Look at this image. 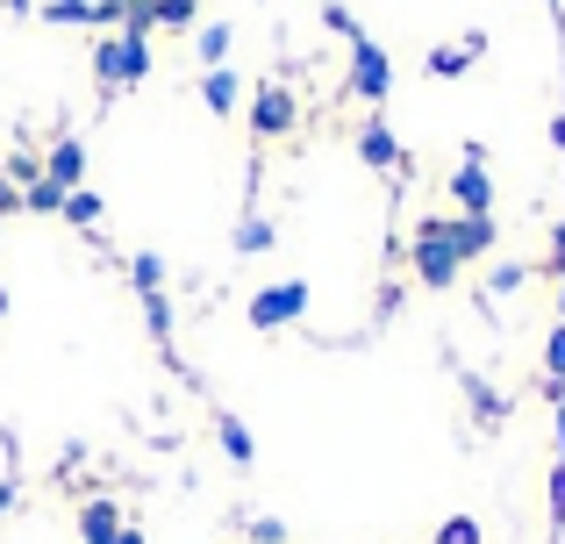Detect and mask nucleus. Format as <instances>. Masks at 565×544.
<instances>
[{
    "label": "nucleus",
    "instance_id": "obj_33",
    "mask_svg": "<svg viewBox=\"0 0 565 544\" xmlns=\"http://www.w3.org/2000/svg\"><path fill=\"white\" fill-rule=\"evenodd\" d=\"M552 143H558V158H565V108L552 115Z\"/></svg>",
    "mask_w": 565,
    "mask_h": 544
},
{
    "label": "nucleus",
    "instance_id": "obj_14",
    "mask_svg": "<svg viewBox=\"0 0 565 544\" xmlns=\"http://www.w3.org/2000/svg\"><path fill=\"white\" fill-rule=\"evenodd\" d=\"M230 43H236V29H230V22H207L201 36H193V57L215 72V65H230Z\"/></svg>",
    "mask_w": 565,
    "mask_h": 544
},
{
    "label": "nucleus",
    "instance_id": "obj_19",
    "mask_svg": "<svg viewBox=\"0 0 565 544\" xmlns=\"http://www.w3.org/2000/svg\"><path fill=\"white\" fill-rule=\"evenodd\" d=\"M129 287H137V294H166V258L137 252V258H129Z\"/></svg>",
    "mask_w": 565,
    "mask_h": 544
},
{
    "label": "nucleus",
    "instance_id": "obj_31",
    "mask_svg": "<svg viewBox=\"0 0 565 544\" xmlns=\"http://www.w3.org/2000/svg\"><path fill=\"white\" fill-rule=\"evenodd\" d=\"M523 279H530L523 266H494V294H515V287H523Z\"/></svg>",
    "mask_w": 565,
    "mask_h": 544
},
{
    "label": "nucleus",
    "instance_id": "obj_1",
    "mask_svg": "<svg viewBox=\"0 0 565 544\" xmlns=\"http://www.w3.org/2000/svg\"><path fill=\"white\" fill-rule=\"evenodd\" d=\"M143 72H151V36L122 29V36H100V43H94V79H100V94H115V86H137Z\"/></svg>",
    "mask_w": 565,
    "mask_h": 544
},
{
    "label": "nucleus",
    "instance_id": "obj_25",
    "mask_svg": "<svg viewBox=\"0 0 565 544\" xmlns=\"http://www.w3.org/2000/svg\"><path fill=\"white\" fill-rule=\"evenodd\" d=\"M437 544H480V523H472V516H451V523H437Z\"/></svg>",
    "mask_w": 565,
    "mask_h": 544
},
{
    "label": "nucleus",
    "instance_id": "obj_12",
    "mask_svg": "<svg viewBox=\"0 0 565 544\" xmlns=\"http://www.w3.org/2000/svg\"><path fill=\"white\" fill-rule=\"evenodd\" d=\"M201 100H207V115H222V122H230V115H236V100H244V86H236V72H230V65L201 72Z\"/></svg>",
    "mask_w": 565,
    "mask_h": 544
},
{
    "label": "nucleus",
    "instance_id": "obj_5",
    "mask_svg": "<svg viewBox=\"0 0 565 544\" xmlns=\"http://www.w3.org/2000/svg\"><path fill=\"white\" fill-rule=\"evenodd\" d=\"M344 86H351L359 100H373V108H380V100L394 94V57H386L373 36H359V43H351V79H344Z\"/></svg>",
    "mask_w": 565,
    "mask_h": 544
},
{
    "label": "nucleus",
    "instance_id": "obj_2",
    "mask_svg": "<svg viewBox=\"0 0 565 544\" xmlns=\"http://www.w3.org/2000/svg\"><path fill=\"white\" fill-rule=\"evenodd\" d=\"M408 258H415V279H423V287H451V279H458L451 215H423V223H415V244H408Z\"/></svg>",
    "mask_w": 565,
    "mask_h": 544
},
{
    "label": "nucleus",
    "instance_id": "obj_24",
    "mask_svg": "<svg viewBox=\"0 0 565 544\" xmlns=\"http://www.w3.org/2000/svg\"><path fill=\"white\" fill-rule=\"evenodd\" d=\"M143 322H151V337H158V344L172 337V301H166V294H143Z\"/></svg>",
    "mask_w": 565,
    "mask_h": 544
},
{
    "label": "nucleus",
    "instance_id": "obj_7",
    "mask_svg": "<svg viewBox=\"0 0 565 544\" xmlns=\"http://www.w3.org/2000/svg\"><path fill=\"white\" fill-rule=\"evenodd\" d=\"M359 158H365L373 172H386V180H401V172H408V151L394 143V129H386L380 115H373V122L359 129Z\"/></svg>",
    "mask_w": 565,
    "mask_h": 544
},
{
    "label": "nucleus",
    "instance_id": "obj_6",
    "mask_svg": "<svg viewBox=\"0 0 565 544\" xmlns=\"http://www.w3.org/2000/svg\"><path fill=\"white\" fill-rule=\"evenodd\" d=\"M451 201H458V215H494V180H487L480 143H466V166L451 172Z\"/></svg>",
    "mask_w": 565,
    "mask_h": 544
},
{
    "label": "nucleus",
    "instance_id": "obj_9",
    "mask_svg": "<svg viewBox=\"0 0 565 544\" xmlns=\"http://www.w3.org/2000/svg\"><path fill=\"white\" fill-rule=\"evenodd\" d=\"M43 180H51V186H65V194H72V186L86 180V143H79V137H57L51 151H43Z\"/></svg>",
    "mask_w": 565,
    "mask_h": 544
},
{
    "label": "nucleus",
    "instance_id": "obj_30",
    "mask_svg": "<svg viewBox=\"0 0 565 544\" xmlns=\"http://www.w3.org/2000/svg\"><path fill=\"white\" fill-rule=\"evenodd\" d=\"M122 8H129V0H94V29H115V22H122Z\"/></svg>",
    "mask_w": 565,
    "mask_h": 544
},
{
    "label": "nucleus",
    "instance_id": "obj_8",
    "mask_svg": "<svg viewBox=\"0 0 565 544\" xmlns=\"http://www.w3.org/2000/svg\"><path fill=\"white\" fill-rule=\"evenodd\" d=\"M494 237H501L494 215H451V252H458V266H466V258H487V252H494Z\"/></svg>",
    "mask_w": 565,
    "mask_h": 544
},
{
    "label": "nucleus",
    "instance_id": "obj_38",
    "mask_svg": "<svg viewBox=\"0 0 565 544\" xmlns=\"http://www.w3.org/2000/svg\"><path fill=\"white\" fill-rule=\"evenodd\" d=\"M8 8H14V14H29V0H8Z\"/></svg>",
    "mask_w": 565,
    "mask_h": 544
},
{
    "label": "nucleus",
    "instance_id": "obj_11",
    "mask_svg": "<svg viewBox=\"0 0 565 544\" xmlns=\"http://www.w3.org/2000/svg\"><path fill=\"white\" fill-rule=\"evenodd\" d=\"M115 537H122V502H108V494L79 502V544H115Z\"/></svg>",
    "mask_w": 565,
    "mask_h": 544
},
{
    "label": "nucleus",
    "instance_id": "obj_29",
    "mask_svg": "<svg viewBox=\"0 0 565 544\" xmlns=\"http://www.w3.org/2000/svg\"><path fill=\"white\" fill-rule=\"evenodd\" d=\"M565 531V466H552V537Z\"/></svg>",
    "mask_w": 565,
    "mask_h": 544
},
{
    "label": "nucleus",
    "instance_id": "obj_16",
    "mask_svg": "<svg viewBox=\"0 0 565 544\" xmlns=\"http://www.w3.org/2000/svg\"><path fill=\"white\" fill-rule=\"evenodd\" d=\"M466 402H472V416H480V423H487V430H494V423H501V416H509V402H501V394H494V387H487V380H480V373H466Z\"/></svg>",
    "mask_w": 565,
    "mask_h": 544
},
{
    "label": "nucleus",
    "instance_id": "obj_34",
    "mask_svg": "<svg viewBox=\"0 0 565 544\" xmlns=\"http://www.w3.org/2000/svg\"><path fill=\"white\" fill-rule=\"evenodd\" d=\"M552 416H558V466H565V402H552Z\"/></svg>",
    "mask_w": 565,
    "mask_h": 544
},
{
    "label": "nucleus",
    "instance_id": "obj_4",
    "mask_svg": "<svg viewBox=\"0 0 565 544\" xmlns=\"http://www.w3.org/2000/svg\"><path fill=\"white\" fill-rule=\"evenodd\" d=\"M294 115H301L294 86L287 79H258V94H250V137H258V143L294 137Z\"/></svg>",
    "mask_w": 565,
    "mask_h": 544
},
{
    "label": "nucleus",
    "instance_id": "obj_36",
    "mask_svg": "<svg viewBox=\"0 0 565 544\" xmlns=\"http://www.w3.org/2000/svg\"><path fill=\"white\" fill-rule=\"evenodd\" d=\"M115 544H143V531H137V523H122V537H115Z\"/></svg>",
    "mask_w": 565,
    "mask_h": 544
},
{
    "label": "nucleus",
    "instance_id": "obj_32",
    "mask_svg": "<svg viewBox=\"0 0 565 544\" xmlns=\"http://www.w3.org/2000/svg\"><path fill=\"white\" fill-rule=\"evenodd\" d=\"M14 209H22V194H14V186H8V172H0V223H8Z\"/></svg>",
    "mask_w": 565,
    "mask_h": 544
},
{
    "label": "nucleus",
    "instance_id": "obj_17",
    "mask_svg": "<svg viewBox=\"0 0 565 544\" xmlns=\"http://www.w3.org/2000/svg\"><path fill=\"white\" fill-rule=\"evenodd\" d=\"M544 394H552V402H565V316H558L552 344H544Z\"/></svg>",
    "mask_w": 565,
    "mask_h": 544
},
{
    "label": "nucleus",
    "instance_id": "obj_3",
    "mask_svg": "<svg viewBox=\"0 0 565 544\" xmlns=\"http://www.w3.org/2000/svg\"><path fill=\"white\" fill-rule=\"evenodd\" d=\"M244 316H250V330H258V337H273V330H287V322H301V316H308V279H273V287H258Z\"/></svg>",
    "mask_w": 565,
    "mask_h": 544
},
{
    "label": "nucleus",
    "instance_id": "obj_28",
    "mask_svg": "<svg viewBox=\"0 0 565 544\" xmlns=\"http://www.w3.org/2000/svg\"><path fill=\"white\" fill-rule=\"evenodd\" d=\"M552 279H558V308H565V223H552Z\"/></svg>",
    "mask_w": 565,
    "mask_h": 544
},
{
    "label": "nucleus",
    "instance_id": "obj_26",
    "mask_svg": "<svg viewBox=\"0 0 565 544\" xmlns=\"http://www.w3.org/2000/svg\"><path fill=\"white\" fill-rule=\"evenodd\" d=\"M322 29H337V36H351V43L365 36V29L351 22V8H344V0H330V8H322Z\"/></svg>",
    "mask_w": 565,
    "mask_h": 544
},
{
    "label": "nucleus",
    "instance_id": "obj_18",
    "mask_svg": "<svg viewBox=\"0 0 565 544\" xmlns=\"http://www.w3.org/2000/svg\"><path fill=\"white\" fill-rule=\"evenodd\" d=\"M273 237H279V230L265 223V215H244V223H236V258H258V252H273Z\"/></svg>",
    "mask_w": 565,
    "mask_h": 544
},
{
    "label": "nucleus",
    "instance_id": "obj_37",
    "mask_svg": "<svg viewBox=\"0 0 565 544\" xmlns=\"http://www.w3.org/2000/svg\"><path fill=\"white\" fill-rule=\"evenodd\" d=\"M0 322H8V287H0Z\"/></svg>",
    "mask_w": 565,
    "mask_h": 544
},
{
    "label": "nucleus",
    "instance_id": "obj_13",
    "mask_svg": "<svg viewBox=\"0 0 565 544\" xmlns=\"http://www.w3.org/2000/svg\"><path fill=\"white\" fill-rule=\"evenodd\" d=\"M215 437H222V459L236 466V473H250V459H258V445H250V430L236 416H215Z\"/></svg>",
    "mask_w": 565,
    "mask_h": 544
},
{
    "label": "nucleus",
    "instance_id": "obj_10",
    "mask_svg": "<svg viewBox=\"0 0 565 544\" xmlns=\"http://www.w3.org/2000/svg\"><path fill=\"white\" fill-rule=\"evenodd\" d=\"M480 51H487L480 29L458 36V43H437V51H429V79H458V72H472V65H480Z\"/></svg>",
    "mask_w": 565,
    "mask_h": 544
},
{
    "label": "nucleus",
    "instance_id": "obj_23",
    "mask_svg": "<svg viewBox=\"0 0 565 544\" xmlns=\"http://www.w3.org/2000/svg\"><path fill=\"white\" fill-rule=\"evenodd\" d=\"M22 209H29V215H57V209H65V186L36 180V186H29V194H22Z\"/></svg>",
    "mask_w": 565,
    "mask_h": 544
},
{
    "label": "nucleus",
    "instance_id": "obj_20",
    "mask_svg": "<svg viewBox=\"0 0 565 544\" xmlns=\"http://www.w3.org/2000/svg\"><path fill=\"white\" fill-rule=\"evenodd\" d=\"M43 22H57V29H86V22H94V0H43Z\"/></svg>",
    "mask_w": 565,
    "mask_h": 544
},
{
    "label": "nucleus",
    "instance_id": "obj_15",
    "mask_svg": "<svg viewBox=\"0 0 565 544\" xmlns=\"http://www.w3.org/2000/svg\"><path fill=\"white\" fill-rule=\"evenodd\" d=\"M57 215H65L72 230H100V215H108V209H100V194H94V186H72V194H65V209H57Z\"/></svg>",
    "mask_w": 565,
    "mask_h": 544
},
{
    "label": "nucleus",
    "instance_id": "obj_21",
    "mask_svg": "<svg viewBox=\"0 0 565 544\" xmlns=\"http://www.w3.org/2000/svg\"><path fill=\"white\" fill-rule=\"evenodd\" d=\"M201 0H151V29H193Z\"/></svg>",
    "mask_w": 565,
    "mask_h": 544
},
{
    "label": "nucleus",
    "instance_id": "obj_35",
    "mask_svg": "<svg viewBox=\"0 0 565 544\" xmlns=\"http://www.w3.org/2000/svg\"><path fill=\"white\" fill-rule=\"evenodd\" d=\"M8 509H14V473L0 480V516H8Z\"/></svg>",
    "mask_w": 565,
    "mask_h": 544
},
{
    "label": "nucleus",
    "instance_id": "obj_22",
    "mask_svg": "<svg viewBox=\"0 0 565 544\" xmlns=\"http://www.w3.org/2000/svg\"><path fill=\"white\" fill-rule=\"evenodd\" d=\"M36 180H43V158L36 151H8V186H14V194H29Z\"/></svg>",
    "mask_w": 565,
    "mask_h": 544
},
{
    "label": "nucleus",
    "instance_id": "obj_27",
    "mask_svg": "<svg viewBox=\"0 0 565 544\" xmlns=\"http://www.w3.org/2000/svg\"><path fill=\"white\" fill-rule=\"evenodd\" d=\"M250 544H287V523L279 516H250Z\"/></svg>",
    "mask_w": 565,
    "mask_h": 544
}]
</instances>
